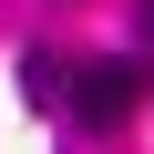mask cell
<instances>
[{"label": "cell", "mask_w": 154, "mask_h": 154, "mask_svg": "<svg viewBox=\"0 0 154 154\" xmlns=\"http://www.w3.org/2000/svg\"><path fill=\"white\" fill-rule=\"evenodd\" d=\"M144 51H154V0H144Z\"/></svg>", "instance_id": "3957f363"}, {"label": "cell", "mask_w": 154, "mask_h": 154, "mask_svg": "<svg viewBox=\"0 0 154 154\" xmlns=\"http://www.w3.org/2000/svg\"><path fill=\"white\" fill-rule=\"evenodd\" d=\"M144 82H154V72L144 62H123V51H103V62H72V123H82V134H123L134 113H144Z\"/></svg>", "instance_id": "6da1fadb"}, {"label": "cell", "mask_w": 154, "mask_h": 154, "mask_svg": "<svg viewBox=\"0 0 154 154\" xmlns=\"http://www.w3.org/2000/svg\"><path fill=\"white\" fill-rule=\"evenodd\" d=\"M21 103H31V113H62V103H72V62H62V51H41V41L21 51Z\"/></svg>", "instance_id": "7a4b0ae2"}]
</instances>
